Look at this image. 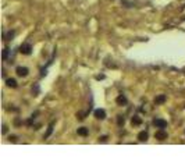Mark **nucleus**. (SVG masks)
Masks as SVG:
<instances>
[{
  "label": "nucleus",
  "mask_w": 185,
  "mask_h": 167,
  "mask_svg": "<svg viewBox=\"0 0 185 167\" xmlns=\"http://www.w3.org/2000/svg\"><path fill=\"white\" fill-rule=\"evenodd\" d=\"M6 132H7V127L3 125V134H6Z\"/></svg>",
  "instance_id": "f3484780"
},
{
  "label": "nucleus",
  "mask_w": 185,
  "mask_h": 167,
  "mask_svg": "<svg viewBox=\"0 0 185 167\" xmlns=\"http://www.w3.org/2000/svg\"><path fill=\"white\" fill-rule=\"evenodd\" d=\"M155 137H156V139H159V141H164V139H167V132L160 130V131H157Z\"/></svg>",
  "instance_id": "39448f33"
},
{
  "label": "nucleus",
  "mask_w": 185,
  "mask_h": 167,
  "mask_svg": "<svg viewBox=\"0 0 185 167\" xmlns=\"http://www.w3.org/2000/svg\"><path fill=\"white\" fill-rule=\"evenodd\" d=\"M148 132H146V131H142V132H139V134H138V139H139V141H142V142H143V141H146V139H148Z\"/></svg>",
  "instance_id": "0eeeda50"
},
{
  "label": "nucleus",
  "mask_w": 185,
  "mask_h": 167,
  "mask_svg": "<svg viewBox=\"0 0 185 167\" xmlns=\"http://www.w3.org/2000/svg\"><path fill=\"white\" fill-rule=\"evenodd\" d=\"M153 124H155L157 128H160V130H163V128H166V127H167V121L161 120V118H156V120L153 121Z\"/></svg>",
  "instance_id": "f03ea898"
},
{
  "label": "nucleus",
  "mask_w": 185,
  "mask_h": 167,
  "mask_svg": "<svg viewBox=\"0 0 185 167\" xmlns=\"http://www.w3.org/2000/svg\"><path fill=\"white\" fill-rule=\"evenodd\" d=\"M6 82H7V86H10V88H17V81L14 78H8Z\"/></svg>",
  "instance_id": "1a4fd4ad"
},
{
  "label": "nucleus",
  "mask_w": 185,
  "mask_h": 167,
  "mask_svg": "<svg viewBox=\"0 0 185 167\" xmlns=\"http://www.w3.org/2000/svg\"><path fill=\"white\" fill-rule=\"evenodd\" d=\"M7 56H8V48H4L3 49V60L4 61L7 60Z\"/></svg>",
  "instance_id": "2eb2a0df"
},
{
  "label": "nucleus",
  "mask_w": 185,
  "mask_h": 167,
  "mask_svg": "<svg viewBox=\"0 0 185 167\" xmlns=\"http://www.w3.org/2000/svg\"><path fill=\"white\" fill-rule=\"evenodd\" d=\"M20 53L21 54H31L32 53V46L29 45V43H22V45L20 46Z\"/></svg>",
  "instance_id": "f257e3e1"
},
{
  "label": "nucleus",
  "mask_w": 185,
  "mask_h": 167,
  "mask_svg": "<svg viewBox=\"0 0 185 167\" xmlns=\"http://www.w3.org/2000/svg\"><path fill=\"white\" fill-rule=\"evenodd\" d=\"M89 134V131H88V128H78V135H81V137H86V135Z\"/></svg>",
  "instance_id": "9b49d317"
},
{
  "label": "nucleus",
  "mask_w": 185,
  "mask_h": 167,
  "mask_svg": "<svg viewBox=\"0 0 185 167\" xmlns=\"http://www.w3.org/2000/svg\"><path fill=\"white\" fill-rule=\"evenodd\" d=\"M103 78H105V75H97L96 79H103Z\"/></svg>",
  "instance_id": "dca6fc26"
},
{
  "label": "nucleus",
  "mask_w": 185,
  "mask_h": 167,
  "mask_svg": "<svg viewBox=\"0 0 185 167\" xmlns=\"http://www.w3.org/2000/svg\"><path fill=\"white\" fill-rule=\"evenodd\" d=\"M156 105H160V103H164L166 102V95H159L156 99H155Z\"/></svg>",
  "instance_id": "9d476101"
},
{
  "label": "nucleus",
  "mask_w": 185,
  "mask_h": 167,
  "mask_svg": "<svg viewBox=\"0 0 185 167\" xmlns=\"http://www.w3.org/2000/svg\"><path fill=\"white\" fill-rule=\"evenodd\" d=\"M13 36H14V31H10L7 35H4V41H11Z\"/></svg>",
  "instance_id": "ddd939ff"
},
{
  "label": "nucleus",
  "mask_w": 185,
  "mask_h": 167,
  "mask_svg": "<svg viewBox=\"0 0 185 167\" xmlns=\"http://www.w3.org/2000/svg\"><path fill=\"white\" fill-rule=\"evenodd\" d=\"M142 122V120H141V117H138V116H134L132 118H131V124L132 125H139Z\"/></svg>",
  "instance_id": "6e6552de"
},
{
  "label": "nucleus",
  "mask_w": 185,
  "mask_h": 167,
  "mask_svg": "<svg viewBox=\"0 0 185 167\" xmlns=\"http://www.w3.org/2000/svg\"><path fill=\"white\" fill-rule=\"evenodd\" d=\"M93 114H95V117H96L97 120H105L106 118V111L103 110V109H96Z\"/></svg>",
  "instance_id": "7ed1b4c3"
},
{
  "label": "nucleus",
  "mask_w": 185,
  "mask_h": 167,
  "mask_svg": "<svg viewBox=\"0 0 185 167\" xmlns=\"http://www.w3.org/2000/svg\"><path fill=\"white\" fill-rule=\"evenodd\" d=\"M117 105H120V106H124V105H127V98H125L124 95H120L118 98H117Z\"/></svg>",
  "instance_id": "423d86ee"
},
{
  "label": "nucleus",
  "mask_w": 185,
  "mask_h": 167,
  "mask_svg": "<svg viewBox=\"0 0 185 167\" xmlns=\"http://www.w3.org/2000/svg\"><path fill=\"white\" fill-rule=\"evenodd\" d=\"M117 122H118V125H124L125 118L123 117V116H118V118H117Z\"/></svg>",
  "instance_id": "4468645a"
},
{
  "label": "nucleus",
  "mask_w": 185,
  "mask_h": 167,
  "mask_svg": "<svg viewBox=\"0 0 185 167\" xmlns=\"http://www.w3.org/2000/svg\"><path fill=\"white\" fill-rule=\"evenodd\" d=\"M53 124H54V122H50V125H49V128H48V132L45 134V139L49 138V135L52 134V131H53Z\"/></svg>",
  "instance_id": "f8f14e48"
},
{
  "label": "nucleus",
  "mask_w": 185,
  "mask_h": 167,
  "mask_svg": "<svg viewBox=\"0 0 185 167\" xmlns=\"http://www.w3.org/2000/svg\"><path fill=\"white\" fill-rule=\"evenodd\" d=\"M16 73L18 74L20 77H27V75H28V73H29V70L27 68V67H17Z\"/></svg>",
  "instance_id": "20e7f679"
}]
</instances>
